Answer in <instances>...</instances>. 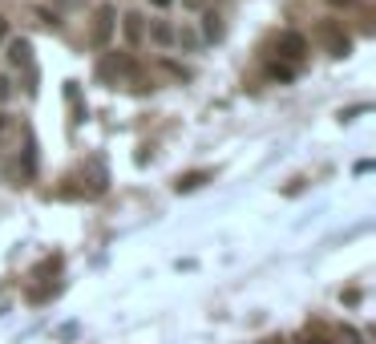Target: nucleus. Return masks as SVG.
<instances>
[{"label": "nucleus", "mask_w": 376, "mask_h": 344, "mask_svg": "<svg viewBox=\"0 0 376 344\" xmlns=\"http://www.w3.org/2000/svg\"><path fill=\"white\" fill-rule=\"evenodd\" d=\"M299 344H328V340H324V336H304Z\"/></svg>", "instance_id": "obj_14"}, {"label": "nucleus", "mask_w": 376, "mask_h": 344, "mask_svg": "<svg viewBox=\"0 0 376 344\" xmlns=\"http://www.w3.org/2000/svg\"><path fill=\"white\" fill-rule=\"evenodd\" d=\"M150 4H154V8H170V4H174V0H150Z\"/></svg>", "instance_id": "obj_16"}, {"label": "nucleus", "mask_w": 376, "mask_h": 344, "mask_svg": "<svg viewBox=\"0 0 376 344\" xmlns=\"http://www.w3.org/2000/svg\"><path fill=\"white\" fill-rule=\"evenodd\" d=\"M267 73H271L275 82H292V77H295V69H292V65H279V61H275L271 69H267Z\"/></svg>", "instance_id": "obj_12"}, {"label": "nucleus", "mask_w": 376, "mask_h": 344, "mask_svg": "<svg viewBox=\"0 0 376 344\" xmlns=\"http://www.w3.org/2000/svg\"><path fill=\"white\" fill-rule=\"evenodd\" d=\"M202 37H207V41H219V37H223V25H219V17H214V13H207V17H202Z\"/></svg>", "instance_id": "obj_8"}, {"label": "nucleus", "mask_w": 376, "mask_h": 344, "mask_svg": "<svg viewBox=\"0 0 376 344\" xmlns=\"http://www.w3.org/2000/svg\"><path fill=\"white\" fill-rule=\"evenodd\" d=\"M57 267H61V255H49V260H41V267H37L33 276L41 279V276H49V272H57Z\"/></svg>", "instance_id": "obj_11"}, {"label": "nucleus", "mask_w": 376, "mask_h": 344, "mask_svg": "<svg viewBox=\"0 0 376 344\" xmlns=\"http://www.w3.org/2000/svg\"><path fill=\"white\" fill-rule=\"evenodd\" d=\"M332 4H352V0H332Z\"/></svg>", "instance_id": "obj_19"}, {"label": "nucleus", "mask_w": 376, "mask_h": 344, "mask_svg": "<svg viewBox=\"0 0 376 344\" xmlns=\"http://www.w3.org/2000/svg\"><path fill=\"white\" fill-rule=\"evenodd\" d=\"M207 179H211L207 170H190V174H182V179L174 182V191H179V195H182V191H198V186H202Z\"/></svg>", "instance_id": "obj_7"}, {"label": "nucleus", "mask_w": 376, "mask_h": 344, "mask_svg": "<svg viewBox=\"0 0 376 344\" xmlns=\"http://www.w3.org/2000/svg\"><path fill=\"white\" fill-rule=\"evenodd\" d=\"M4 130H8V117L0 114V138H4Z\"/></svg>", "instance_id": "obj_18"}, {"label": "nucleus", "mask_w": 376, "mask_h": 344, "mask_svg": "<svg viewBox=\"0 0 376 344\" xmlns=\"http://www.w3.org/2000/svg\"><path fill=\"white\" fill-rule=\"evenodd\" d=\"M8 61L29 69V65H33V45H29L25 37H20V41H13V45H8Z\"/></svg>", "instance_id": "obj_6"}, {"label": "nucleus", "mask_w": 376, "mask_h": 344, "mask_svg": "<svg viewBox=\"0 0 376 344\" xmlns=\"http://www.w3.org/2000/svg\"><path fill=\"white\" fill-rule=\"evenodd\" d=\"M4 37H8V20L0 17V41H4Z\"/></svg>", "instance_id": "obj_17"}, {"label": "nucleus", "mask_w": 376, "mask_h": 344, "mask_svg": "<svg viewBox=\"0 0 376 344\" xmlns=\"http://www.w3.org/2000/svg\"><path fill=\"white\" fill-rule=\"evenodd\" d=\"M182 4H186V8H202V4H207V0H182Z\"/></svg>", "instance_id": "obj_15"}, {"label": "nucleus", "mask_w": 376, "mask_h": 344, "mask_svg": "<svg viewBox=\"0 0 376 344\" xmlns=\"http://www.w3.org/2000/svg\"><path fill=\"white\" fill-rule=\"evenodd\" d=\"M98 77L105 85H117V82H126V77H134V61L126 57V53H110V57H101V65H98Z\"/></svg>", "instance_id": "obj_2"}, {"label": "nucleus", "mask_w": 376, "mask_h": 344, "mask_svg": "<svg viewBox=\"0 0 376 344\" xmlns=\"http://www.w3.org/2000/svg\"><path fill=\"white\" fill-rule=\"evenodd\" d=\"M13 98V85H8V77H0V101Z\"/></svg>", "instance_id": "obj_13"}, {"label": "nucleus", "mask_w": 376, "mask_h": 344, "mask_svg": "<svg viewBox=\"0 0 376 344\" xmlns=\"http://www.w3.org/2000/svg\"><path fill=\"white\" fill-rule=\"evenodd\" d=\"M150 37H154L158 45H170V41H174V29H170L166 20H154V29H150Z\"/></svg>", "instance_id": "obj_9"}, {"label": "nucleus", "mask_w": 376, "mask_h": 344, "mask_svg": "<svg viewBox=\"0 0 376 344\" xmlns=\"http://www.w3.org/2000/svg\"><path fill=\"white\" fill-rule=\"evenodd\" d=\"M174 41H179L182 49H195V45H198V33H195V29H174Z\"/></svg>", "instance_id": "obj_10"}, {"label": "nucleus", "mask_w": 376, "mask_h": 344, "mask_svg": "<svg viewBox=\"0 0 376 344\" xmlns=\"http://www.w3.org/2000/svg\"><path fill=\"white\" fill-rule=\"evenodd\" d=\"M117 29V8L114 4H98L93 8V25H89V45L93 49H105L110 45V37Z\"/></svg>", "instance_id": "obj_1"}, {"label": "nucleus", "mask_w": 376, "mask_h": 344, "mask_svg": "<svg viewBox=\"0 0 376 344\" xmlns=\"http://www.w3.org/2000/svg\"><path fill=\"white\" fill-rule=\"evenodd\" d=\"M304 53H308V37H304V33H279V57L299 61Z\"/></svg>", "instance_id": "obj_3"}, {"label": "nucleus", "mask_w": 376, "mask_h": 344, "mask_svg": "<svg viewBox=\"0 0 376 344\" xmlns=\"http://www.w3.org/2000/svg\"><path fill=\"white\" fill-rule=\"evenodd\" d=\"M324 37H328L332 57H348V53H352V41H348L344 33H336V25H324Z\"/></svg>", "instance_id": "obj_5"}, {"label": "nucleus", "mask_w": 376, "mask_h": 344, "mask_svg": "<svg viewBox=\"0 0 376 344\" xmlns=\"http://www.w3.org/2000/svg\"><path fill=\"white\" fill-rule=\"evenodd\" d=\"M263 344H283V340H263Z\"/></svg>", "instance_id": "obj_20"}, {"label": "nucleus", "mask_w": 376, "mask_h": 344, "mask_svg": "<svg viewBox=\"0 0 376 344\" xmlns=\"http://www.w3.org/2000/svg\"><path fill=\"white\" fill-rule=\"evenodd\" d=\"M122 33H126L130 45H138V41L146 37V20H142V13H126V17H122Z\"/></svg>", "instance_id": "obj_4"}]
</instances>
